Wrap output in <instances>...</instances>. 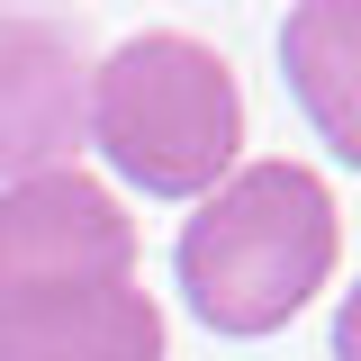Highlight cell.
Wrapping results in <instances>:
<instances>
[{
	"instance_id": "obj_1",
	"label": "cell",
	"mask_w": 361,
	"mask_h": 361,
	"mask_svg": "<svg viewBox=\"0 0 361 361\" xmlns=\"http://www.w3.org/2000/svg\"><path fill=\"white\" fill-rule=\"evenodd\" d=\"M334 262H343V208L289 154L235 163L172 244V280L190 298V316L208 334H235V343L280 334L334 280Z\"/></svg>"
},
{
	"instance_id": "obj_4",
	"label": "cell",
	"mask_w": 361,
	"mask_h": 361,
	"mask_svg": "<svg viewBox=\"0 0 361 361\" xmlns=\"http://www.w3.org/2000/svg\"><path fill=\"white\" fill-rule=\"evenodd\" d=\"M135 280V217L90 172H37L0 190V289H109Z\"/></svg>"
},
{
	"instance_id": "obj_2",
	"label": "cell",
	"mask_w": 361,
	"mask_h": 361,
	"mask_svg": "<svg viewBox=\"0 0 361 361\" xmlns=\"http://www.w3.org/2000/svg\"><path fill=\"white\" fill-rule=\"evenodd\" d=\"M90 145L145 199H208L244 154L235 63L190 27H135L90 63Z\"/></svg>"
},
{
	"instance_id": "obj_6",
	"label": "cell",
	"mask_w": 361,
	"mask_h": 361,
	"mask_svg": "<svg viewBox=\"0 0 361 361\" xmlns=\"http://www.w3.org/2000/svg\"><path fill=\"white\" fill-rule=\"evenodd\" d=\"M280 73H289V99L307 109L316 145L361 172V0H289Z\"/></svg>"
},
{
	"instance_id": "obj_3",
	"label": "cell",
	"mask_w": 361,
	"mask_h": 361,
	"mask_svg": "<svg viewBox=\"0 0 361 361\" xmlns=\"http://www.w3.org/2000/svg\"><path fill=\"white\" fill-rule=\"evenodd\" d=\"M90 145V37L63 9L0 0V190L63 172Z\"/></svg>"
},
{
	"instance_id": "obj_7",
	"label": "cell",
	"mask_w": 361,
	"mask_h": 361,
	"mask_svg": "<svg viewBox=\"0 0 361 361\" xmlns=\"http://www.w3.org/2000/svg\"><path fill=\"white\" fill-rule=\"evenodd\" d=\"M334 361H361V280L343 289V307H334Z\"/></svg>"
},
{
	"instance_id": "obj_5",
	"label": "cell",
	"mask_w": 361,
	"mask_h": 361,
	"mask_svg": "<svg viewBox=\"0 0 361 361\" xmlns=\"http://www.w3.org/2000/svg\"><path fill=\"white\" fill-rule=\"evenodd\" d=\"M0 361H172V334L135 280L0 289Z\"/></svg>"
}]
</instances>
